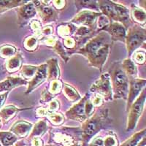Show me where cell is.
I'll return each instance as SVG.
<instances>
[{
    "label": "cell",
    "instance_id": "7c38bea8",
    "mask_svg": "<svg viewBox=\"0 0 146 146\" xmlns=\"http://www.w3.org/2000/svg\"><path fill=\"white\" fill-rule=\"evenodd\" d=\"M36 13V9L33 3L23 4L18 11V22L20 26H24Z\"/></svg>",
    "mask_w": 146,
    "mask_h": 146
},
{
    "label": "cell",
    "instance_id": "3957f363",
    "mask_svg": "<svg viewBox=\"0 0 146 146\" xmlns=\"http://www.w3.org/2000/svg\"><path fill=\"white\" fill-rule=\"evenodd\" d=\"M146 31L145 28L135 25L129 29L126 36V43L128 55H131L137 48L141 46L145 41Z\"/></svg>",
    "mask_w": 146,
    "mask_h": 146
},
{
    "label": "cell",
    "instance_id": "9c48e42d",
    "mask_svg": "<svg viewBox=\"0 0 146 146\" xmlns=\"http://www.w3.org/2000/svg\"><path fill=\"white\" fill-rule=\"evenodd\" d=\"M100 15L101 13H96L91 10H83L74 17L71 22L77 25H81L90 28L94 24Z\"/></svg>",
    "mask_w": 146,
    "mask_h": 146
},
{
    "label": "cell",
    "instance_id": "bcb514c9",
    "mask_svg": "<svg viewBox=\"0 0 146 146\" xmlns=\"http://www.w3.org/2000/svg\"><path fill=\"white\" fill-rule=\"evenodd\" d=\"M59 108V103L57 100H51L49 103V110L50 112H54Z\"/></svg>",
    "mask_w": 146,
    "mask_h": 146
},
{
    "label": "cell",
    "instance_id": "60d3db41",
    "mask_svg": "<svg viewBox=\"0 0 146 146\" xmlns=\"http://www.w3.org/2000/svg\"><path fill=\"white\" fill-rule=\"evenodd\" d=\"M75 45H76V42H75V40L74 39L70 37V36L65 37L64 40V45L66 48H69V49L74 48Z\"/></svg>",
    "mask_w": 146,
    "mask_h": 146
},
{
    "label": "cell",
    "instance_id": "8992f818",
    "mask_svg": "<svg viewBox=\"0 0 146 146\" xmlns=\"http://www.w3.org/2000/svg\"><path fill=\"white\" fill-rule=\"evenodd\" d=\"M110 36L105 32H100L99 35L94 36L93 38H91L88 40L87 43L82 48L79 49L78 51L75 52V53L83 55L86 57L88 55L94 53L100 48L104 46L106 44H110L109 41Z\"/></svg>",
    "mask_w": 146,
    "mask_h": 146
},
{
    "label": "cell",
    "instance_id": "d6986e66",
    "mask_svg": "<svg viewBox=\"0 0 146 146\" xmlns=\"http://www.w3.org/2000/svg\"><path fill=\"white\" fill-rule=\"evenodd\" d=\"M24 109H19L13 105H8L0 110V121L3 123H6L9 120L14 116L15 113Z\"/></svg>",
    "mask_w": 146,
    "mask_h": 146
},
{
    "label": "cell",
    "instance_id": "52a82bcc",
    "mask_svg": "<svg viewBox=\"0 0 146 146\" xmlns=\"http://www.w3.org/2000/svg\"><path fill=\"white\" fill-rule=\"evenodd\" d=\"M110 48V44H106L94 53L87 56L86 58L90 66L99 69L100 71H102L103 65L106 62L109 55Z\"/></svg>",
    "mask_w": 146,
    "mask_h": 146
},
{
    "label": "cell",
    "instance_id": "4fadbf2b",
    "mask_svg": "<svg viewBox=\"0 0 146 146\" xmlns=\"http://www.w3.org/2000/svg\"><path fill=\"white\" fill-rule=\"evenodd\" d=\"M110 35V38L114 41L124 42L126 40V29L121 23L113 22L105 30Z\"/></svg>",
    "mask_w": 146,
    "mask_h": 146
},
{
    "label": "cell",
    "instance_id": "9a60e30c",
    "mask_svg": "<svg viewBox=\"0 0 146 146\" xmlns=\"http://www.w3.org/2000/svg\"><path fill=\"white\" fill-rule=\"evenodd\" d=\"M32 129V125L26 121H18L10 129V132L17 137H24L28 135Z\"/></svg>",
    "mask_w": 146,
    "mask_h": 146
},
{
    "label": "cell",
    "instance_id": "1f68e13d",
    "mask_svg": "<svg viewBox=\"0 0 146 146\" xmlns=\"http://www.w3.org/2000/svg\"><path fill=\"white\" fill-rule=\"evenodd\" d=\"M96 2H97L96 1H77L75 2V5H77L78 9L85 7V8L91 9V10H93V9L97 10L99 7L98 4Z\"/></svg>",
    "mask_w": 146,
    "mask_h": 146
},
{
    "label": "cell",
    "instance_id": "2e32d148",
    "mask_svg": "<svg viewBox=\"0 0 146 146\" xmlns=\"http://www.w3.org/2000/svg\"><path fill=\"white\" fill-rule=\"evenodd\" d=\"M36 9L39 10L40 17L44 22L48 23L50 21H55L58 18L57 13L53 8L44 6L42 5V3H40V5L38 6H36Z\"/></svg>",
    "mask_w": 146,
    "mask_h": 146
},
{
    "label": "cell",
    "instance_id": "8d00e7d4",
    "mask_svg": "<svg viewBox=\"0 0 146 146\" xmlns=\"http://www.w3.org/2000/svg\"><path fill=\"white\" fill-rule=\"evenodd\" d=\"M62 82L60 81L59 80H52L51 83H50V91H49V92L53 95L55 94L58 93L60 91V90L62 89Z\"/></svg>",
    "mask_w": 146,
    "mask_h": 146
},
{
    "label": "cell",
    "instance_id": "277c9868",
    "mask_svg": "<svg viewBox=\"0 0 146 146\" xmlns=\"http://www.w3.org/2000/svg\"><path fill=\"white\" fill-rule=\"evenodd\" d=\"M145 90H143L138 98L132 103L130 108L129 109V115H128L127 127L126 131H131L136 127L137 123L139 120V116L143 113L144 104L145 102Z\"/></svg>",
    "mask_w": 146,
    "mask_h": 146
},
{
    "label": "cell",
    "instance_id": "ffe728a7",
    "mask_svg": "<svg viewBox=\"0 0 146 146\" xmlns=\"http://www.w3.org/2000/svg\"><path fill=\"white\" fill-rule=\"evenodd\" d=\"M47 130H48V125H47L46 121L45 120L40 121L34 126L33 130L30 133L29 138V139H32V138L36 137H39L40 136L43 135L46 132Z\"/></svg>",
    "mask_w": 146,
    "mask_h": 146
},
{
    "label": "cell",
    "instance_id": "7bdbcfd3",
    "mask_svg": "<svg viewBox=\"0 0 146 146\" xmlns=\"http://www.w3.org/2000/svg\"><path fill=\"white\" fill-rule=\"evenodd\" d=\"M53 95L51 94L49 91L44 90V91H42V93L41 100L42 102H48V101H50V100H51L52 99H53ZM41 100H40V101H41Z\"/></svg>",
    "mask_w": 146,
    "mask_h": 146
},
{
    "label": "cell",
    "instance_id": "44dd1931",
    "mask_svg": "<svg viewBox=\"0 0 146 146\" xmlns=\"http://www.w3.org/2000/svg\"><path fill=\"white\" fill-rule=\"evenodd\" d=\"M18 138L10 131H0V143L2 146H12Z\"/></svg>",
    "mask_w": 146,
    "mask_h": 146
},
{
    "label": "cell",
    "instance_id": "74e56055",
    "mask_svg": "<svg viewBox=\"0 0 146 146\" xmlns=\"http://www.w3.org/2000/svg\"><path fill=\"white\" fill-rule=\"evenodd\" d=\"M134 61L139 64H143L145 62V51H137L134 55Z\"/></svg>",
    "mask_w": 146,
    "mask_h": 146
},
{
    "label": "cell",
    "instance_id": "30bf717a",
    "mask_svg": "<svg viewBox=\"0 0 146 146\" xmlns=\"http://www.w3.org/2000/svg\"><path fill=\"white\" fill-rule=\"evenodd\" d=\"M146 80L145 79H137V78H131L129 86V93L127 96V110L130 108L132 103L135 102V99L139 94L141 90L145 86Z\"/></svg>",
    "mask_w": 146,
    "mask_h": 146
},
{
    "label": "cell",
    "instance_id": "9f6ffc18",
    "mask_svg": "<svg viewBox=\"0 0 146 146\" xmlns=\"http://www.w3.org/2000/svg\"><path fill=\"white\" fill-rule=\"evenodd\" d=\"M0 146H2V145H1V144H0Z\"/></svg>",
    "mask_w": 146,
    "mask_h": 146
},
{
    "label": "cell",
    "instance_id": "c3c4849f",
    "mask_svg": "<svg viewBox=\"0 0 146 146\" xmlns=\"http://www.w3.org/2000/svg\"><path fill=\"white\" fill-rule=\"evenodd\" d=\"M53 28L50 26H47V27H45L41 30V33L44 34L45 35H50L53 33Z\"/></svg>",
    "mask_w": 146,
    "mask_h": 146
},
{
    "label": "cell",
    "instance_id": "681fc988",
    "mask_svg": "<svg viewBox=\"0 0 146 146\" xmlns=\"http://www.w3.org/2000/svg\"><path fill=\"white\" fill-rule=\"evenodd\" d=\"M53 5L56 9H62L65 6V1H53Z\"/></svg>",
    "mask_w": 146,
    "mask_h": 146
},
{
    "label": "cell",
    "instance_id": "ac0fdd59",
    "mask_svg": "<svg viewBox=\"0 0 146 146\" xmlns=\"http://www.w3.org/2000/svg\"><path fill=\"white\" fill-rule=\"evenodd\" d=\"M48 66V80H58L60 76V70L57 60L51 58L47 62Z\"/></svg>",
    "mask_w": 146,
    "mask_h": 146
},
{
    "label": "cell",
    "instance_id": "cb8c5ba5",
    "mask_svg": "<svg viewBox=\"0 0 146 146\" xmlns=\"http://www.w3.org/2000/svg\"><path fill=\"white\" fill-rule=\"evenodd\" d=\"M145 137V129H144L142 131L132 135L129 139H128L123 144H121V146H137Z\"/></svg>",
    "mask_w": 146,
    "mask_h": 146
},
{
    "label": "cell",
    "instance_id": "f5cc1de1",
    "mask_svg": "<svg viewBox=\"0 0 146 146\" xmlns=\"http://www.w3.org/2000/svg\"><path fill=\"white\" fill-rule=\"evenodd\" d=\"M145 137H143L141 139V141L138 143V145L137 146H145Z\"/></svg>",
    "mask_w": 146,
    "mask_h": 146
},
{
    "label": "cell",
    "instance_id": "b9f144b4",
    "mask_svg": "<svg viewBox=\"0 0 146 146\" xmlns=\"http://www.w3.org/2000/svg\"><path fill=\"white\" fill-rule=\"evenodd\" d=\"M57 40H56V37L54 36H50V37H48V38H43L42 40V41H40L41 42H42L45 45H48V46H52L53 47L56 42Z\"/></svg>",
    "mask_w": 146,
    "mask_h": 146
},
{
    "label": "cell",
    "instance_id": "f907efd6",
    "mask_svg": "<svg viewBox=\"0 0 146 146\" xmlns=\"http://www.w3.org/2000/svg\"><path fill=\"white\" fill-rule=\"evenodd\" d=\"M9 92H10V91H7V92H5V93L0 94V109H1V108L2 107V105H4V103H5V100L7 99Z\"/></svg>",
    "mask_w": 146,
    "mask_h": 146
},
{
    "label": "cell",
    "instance_id": "836d02e7",
    "mask_svg": "<svg viewBox=\"0 0 146 146\" xmlns=\"http://www.w3.org/2000/svg\"><path fill=\"white\" fill-rule=\"evenodd\" d=\"M97 27H98L99 31H102V30H106V29L109 27V25L110 24V19L106 17L105 15H101L98 17V21H97Z\"/></svg>",
    "mask_w": 146,
    "mask_h": 146
},
{
    "label": "cell",
    "instance_id": "db71d44e",
    "mask_svg": "<svg viewBox=\"0 0 146 146\" xmlns=\"http://www.w3.org/2000/svg\"><path fill=\"white\" fill-rule=\"evenodd\" d=\"M46 146H58V145H48Z\"/></svg>",
    "mask_w": 146,
    "mask_h": 146
},
{
    "label": "cell",
    "instance_id": "d4e9b609",
    "mask_svg": "<svg viewBox=\"0 0 146 146\" xmlns=\"http://www.w3.org/2000/svg\"><path fill=\"white\" fill-rule=\"evenodd\" d=\"M63 92L66 98L72 102H76L80 99V96L78 93V91L66 83L64 84Z\"/></svg>",
    "mask_w": 146,
    "mask_h": 146
},
{
    "label": "cell",
    "instance_id": "f35d334b",
    "mask_svg": "<svg viewBox=\"0 0 146 146\" xmlns=\"http://www.w3.org/2000/svg\"><path fill=\"white\" fill-rule=\"evenodd\" d=\"M31 28L36 32V36H40L41 33V23L39 21L33 20L31 22Z\"/></svg>",
    "mask_w": 146,
    "mask_h": 146
},
{
    "label": "cell",
    "instance_id": "5bb4252c",
    "mask_svg": "<svg viewBox=\"0 0 146 146\" xmlns=\"http://www.w3.org/2000/svg\"><path fill=\"white\" fill-rule=\"evenodd\" d=\"M27 84V80L19 77H8L3 81L0 82V92L10 91L15 87Z\"/></svg>",
    "mask_w": 146,
    "mask_h": 146
},
{
    "label": "cell",
    "instance_id": "484cf974",
    "mask_svg": "<svg viewBox=\"0 0 146 146\" xmlns=\"http://www.w3.org/2000/svg\"><path fill=\"white\" fill-rule=\"evenodd\" d=\"M122 68L124 70L127 76L134 77L137 75V67L135 63L129 58H126L122 63Z\"/></svg>",
    "mask_w": 146,
    "mask_h": 146
},
{
    "label": "cell",
    "instance_id": "d6a6232c",
    "mask_svg": "<svg viewBox=\"0 0 146 146\" xmlns=\"http://www.w3.org/2000/svg\"><path fill=\"white\" fill-rule=\"evenodd\" d=\"M38 44V38L36 36H29L26 39L24 42V47L27 50H35L37 47Z\"/></svg>",
    "mask_w": 146,
    "mask_h": 146
},
{
    "label": "cell",
    "instance_id": "7dc6e473",
    "mask_svg": "<svg viewBox=\"0 0 146 146\" xmlns=\"http://www.w3.org/2000/svg\"><path fill=\"white\" fill-rule=\"evenodd\" d=\"M32 146H45L43 144V142L40 137H34L32 138Z\"/></svg>",
    "mask_w": 146,
    "mask_h": 146
},
{
    "label": "cell",
    "instance_id": "11a10c76",
    "mask_svg": "<svg viewBox=\"0 0 146 146\" xmlns=\"http://www.w3.org/2000/svg\"><path fill=\"white\" fill-rule=\"evenodd\" d=\"M0 126H1V121H0Z\"/></svg>",
    "mask_w": 146,
    "mask_h": 146
},
{
    "label": "cell",
    "instance_id": "ab89813d",
    "mask_svg": "<svg viewBox=\"0 0 146 146\" xmlns=\"http://www.w3.org/2000/svg\"><path fill=\"white\" fill-rule=\"evenodd\" d=\"M104 146H118V140L113 136H108L103 140Z\"/></svg>",
    "mask_w": 146,
    "mask_h": 146
},
{
    "label": "cell",
    "instance_id": "7402d4cb",
    "mask_svg": "<svg viewBox=\"0 0 146 146\" xmlns=\"http://www.w3.org/2000/svg\"><path fill=\"white\" fill-rule=\"evenodd\" d=\"M22 57L20 54H17L14 56H12L6 63V69L10 72H13L19 69L21 65Z\"/></svg>",
    "mask_w": 146,
    "mask_h": 146
},
{
    "label": "cell",
    "instance_id": "603a6c76",
    "mask_svg": "<svg viewBox=\"0 0 146 146\" xmlns=\"http://www.w3.org/2000/svg\"><path fill=\"white\" fill-rule=\"evenodd\" d=\"M26 2L23 0H1L0 1V13H2L3 12L7 11V10H10L12 8L16 7L18 6L23 5Z\"/></svg>",
    "mask_w": 146,
    "mask_h": 146
},
{
    "label": "cell",
    "instance_id": "ba28073f",
    "mask_svg": "<svg viewBox=\"0 0 146 146\" xmlns=\"http://www.w3.org/2000/svg\"><path fill=\"white\" fill-rule=\"evenodd\" d=\"M88 96H85L77 104L68 110L66 112V118L79 122H84L86 120L88 119L86 115V109H85V105Z\"/></svg>",
    "mask_w": 146,
    "mask_h": 146
},
{
    "label": "cell",
    "instance_id": "816d5d0a",
    "mask_svg": "<svg viewBox=\"0 0 146 146\" xmlns=\"http://www.w3.org/2000/svg\"><path fill=\"white\" fill-rule=\"evenodd\" d=\"M48 113V110L43 108H39V109H37L36 110V113L39 116H45V115H47Z\"/></svg>",
    "mask_w": 146,
    "mask_h": 146
},
{
    "label": "cell",
    "instance_id": "f6af8a7d",
    "mask_svg": "<svg viewBox=\"0 0 146 146\" xmlns=\"http://www.w3.org/2000/svg\"><path fill=\"white\" fill-rule=\"evenodd\" d=\"M87 146H104L103 139L102 137H96L94 139H93V141L89 143Z\"/></svg>",
    "mask_w": 146,
    "mask_h": 146
},
{
    "label": "cell",
    "instance_id": "f546056e",
    "mask_svg": "<svg viewBox=\"0 0 146 146\" xmlns=\"http://www.w3.org/2000/svg\"><path fill=\"white\" fill-rule=\"evenodd\" d=\"M16 53V48L11 45H5L0 47V56L2 58H8L13 56Z\"/></svg>",
    "mask_w": 146,
    "mask_h": 146
},
{
    "label": "cell",
    "instance_id": "5b68a950",
    "mask_svg": "<svg viewBox=\"0 0 146 146\" xmlns=\"http://www.w3.org/2000/svg\"><path fill=\"white\" fill-rule=\"evenodd\" d=\"M90 91L93 93H96L105 99V101H110L113 99L110 76L108 73H105L101 75L98 80L91 85Z\"/></svg>",
    "mask_w": 146,
    "mask_h": 146
},
{
    "label": "cell",
    "instance_id": "8fae6325",
    "mask_svg": "<svg viewBox=\"0 0 146 146\" xmlns=\"http://www.w3.org/2000/svg\"><path fill=\"white\" fill-rule=\"evenodd\" d=\"M47 78H48V66L47 64H44L37 67L35 75H34L31 81L29 83L28 88L26 93H31L35 88L43 83Z\"/></svg>",
    "mask_w": 146,
    "mask_h": 146
},
{
    "label": "cell",
    "instance_id": "e0dca14e",
    "mask_svg": "<svg viewBox=\"0 0 146 146\" xmlns=\"http://www.w3.org/2000/svg\"><path fill=\"white\" fill-rule=\"evenodd\" d=\"M53 140L62 146H80L76 139L65 133H55Z\"/></svg>",
    "mask_w": 146,
    "mask_h": 146
},
{
    "label": "cell",
    "instance_id": "f1b7e54d",
    "mask_svg": "<svg viewBox=\"0 0 146 146\" xmlns=\"http://www.w3.org/2000/svg\"><path fill=\"white\" fill-rule=\"evenodd\" d=\"M38 66H29V65H23L21 69V75L23 79H30L33 78L36 73Z\"/></svg>",
    "mask_w": 146,
    "mask_h": 146
},
{
    "label": "cell",
    "instance_id": "6da1fadb",
    "mask_svg": "<svg viewBox=\"0 0 146 146\" xmlns=\"http://www.w3.org/2000/svg\"><path fill=\"white\" fill-rule=\"evenodd\" d=\"M108 110H103L83 122L81 126L82 146H87L90 139L98 133L108 122Z\"/></svg>",
    "mask_w": 146,
    "mask_h": 146
},
{
    "label": "cell",
    "instance_id": "d590c367",
    "mask_svg": "<svg viewBox=\"0 0 146 146\" xmlns=\"http://www.w3.org/2000/svg\"><path fill=\"white\" fill-rule=\"evenodd\" d=\"M91 32H92V29L91 28H89V27L80 26V27L76 28V30H75V35L77 38L79 39L81 38V37H83V36H87L89 34H91Z\"/></svg>",
    "mask_w": 146,
    "mask_h": 146
},
{
    "label": "cell",
    "instance_id": "4dcf8cb0",
    "mask_svg": "<svg viewBox=\"0 0 146 146\" xmlns=\"http://www.w3.org/2000/svg\"><path fill=\"white\" fill-rule=\"evenodd\" d=\"M50 121L55 126L61 125L64 122V118L61 113H54V112H48L46 115Z\"/></svg>",
    "mask_w": 146,
    "mask_h": 146
},
{
    "label": "cell",
    "instance_id": "4316f807",
    "mask_svg": "<svg viewBox=\"0 0 146 146\" xmlns=\"http://www.w3.org/2000/svg\"><path fill=\"white\" fill-rule=\"evenodd\" d=\"M132 16L134 20L140 24H145L146 20V13L142 8L132 5Z\"/></svg>",
    "mask_w": 146,
    "mask_h": 146
},
{
    "label": "cell",
    "instance_id": "e575fe53",
    "mask_svg": "<svg viewBox=\"0 0 146 146\" xmlns=\"http://www.w3.org/2000/svg\"><path fill=\"white\" fill-rule=\"evenodd\" d=\"M53 49H54L55 51L56 52V53L59 55L60 56L62 57V59L64 60L66 62H67L69 58L68 57H67V55H66V51L64 50V48L63 45L61 44L60 41L57 40L56 44H55V45L53 46Z\"/></svg>",
    "mask_w": 146,
    "mask_h": 146
},
{
    "label": "cell",
    "instance_id": "83f0119b",
    "mask_svg": "<svg viewBox=\"0 0 146 146\" xmlns=\"http://www.w3.org/2000/svg\"><path fill=\"white\" fill-rule=\"evenodd\" d=\"M76 27L72 24H66V25H61L58 27V34L61 36H70V35L75 32Z\"/></svg>",
    "mask_w": 146,
    "mask_h": 146
},
{
    "label": "cell",
    "instance_id": "7a4b0ae2",
    "mask_svg": "<svg viewBox=\"0 0 146 146\" xmlns=\"http://www.w3.org/2000/svg\"><path fill=\"white\" fill-rule=\"evenodd\" d=\"M111 86H113L114 99L127 100L129 93V79L121 65L117 64L111 73Z\"/></svg>",
    "mask_w": 146,
    "mask_h": 146
},
{
    "label": "cell",
    "instance_id": "ee69618b",
    "mask_svg": "<svg viewBox=\"0 0 146 146\" xmlns=\"http://www.w3.org/2000/svg\"><path fill=\"white\" fill-rule=\"evenodd\" d=\"M102 100H103L102 96H100V95L99 94H96V96L94 97L92 101L91 102L94 106H100V105L102 104Z\"/></svg>",
    "mask_w": 146,
    "mask_h": 146
}]
</instances>
